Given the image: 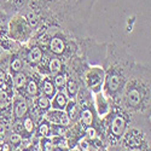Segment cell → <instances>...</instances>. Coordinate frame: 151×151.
Returning <instances> with one entry per match:
<instances>
[{
  "label": "cell",
  "mask_w": 151,
  "mask_h": 151,
  "mask_svg": "<svg viewBox=\"0 0 151 151\" xmlns=\"http://www.w3.org/2000/svg\"><path fill=\"white\" fill-rule=\"evenodd\" d=\"M92 96H93V105H94L98 119L99 120L104 119L110 112V110L112 108V103L104 96V93L102 91L96 92Z\"/></svg>",
  "instance_id": "obj_6"
},
{
  "label": "cell",
  "mask_w": 151,
  "mask_h": 151,
  "mask_svg": "<svg viewBox=\"0 0 151 151\" xmlns=\"http://www.w3.org/2000/svg\"><path fill=\"white\" fill-rule=\"evenodd\" d=\"M44 51L41 50V47L39 45H34L32 47H29L28 51L24 53V56L22 57L23 60H24V64L26 65H29V67H36L39 63L41 62L42 57H44Z\"/></svg>",
  "instance_id": "obj_9"
},
{
  "label": "cell",
  "mask_w": 151,
  "mask_h": 151,
  "mask_svg": "<svg viewBox=\"0 0 151 151\" xmlns=\"http://www.w3.org/2000/svg\"><path fill=\"white\" fill-rule=\"evenodd\" d=\"M151 80L150 64L135 63L128 80L114 105L120 106L131 115L150 116Z\"/></svg>",
  "instance_id": "obj_1"
},
{
  "label": "cell",
  "mask_w": 151,
  "mask_h": 151,
  "mask_svg": "<svg viewBox=\"0 0 151 151\" xmlns=\"http://www.w3.org/2000/svg\"><path fill=\"white\" fill-rule=\"evenodd\" d=\"M55 151H69V150H68V149H60V147H57V146H56Z\"/></svg>",
  "instance_id": "obj_25"
},
{
  "label": "cell",
  "mask_w": 151,
  "mask_h": 151,
  "mask_svg": "<svg viewBox=\"0 0 151 151\" xmlns=\"http://www.w3.org/2000/svg\"><path fill=\"white\" fill-rule=\"evenodd\" d=\"M6 140L9 142V144L12 146V149H14V151H15V150H17L21 146V144L23 142V138L18 133H16V132L10 129L7 132V134H6Z\"/></svg>",
  "instance_id": "obj_19"
},
{
  "label": "cell",
  "mask_w": 151,
  "mask_h": 151,
  "mask_svg": "<svg viewBox=\"0 0 151 151\" xmlns=\"http://www.w3.org/2000/svg\"><path fill=\"white\" fill-rule=\"evenodd\" d=\"M69 97L67 96V93L64 91H57L56 94L53 96V98L51 99V109H56V110H64L65 105L68 103Z\"/></svg>",
  "instance_id": "obj_18"
},
{
  "label": "cell",
  "mask_w": 151,
  "mask_h": 151,
  "mask_svg": "<svg viewBox=\"0 0 151 151\" xmlns=\"http://www.w3.org/2000/svg\"><path fill=\"white\" fill-rule=\"evenodd\" d=\"M105 78V71L100 65H88L82 74L81 83L92 94L102 91L103 82Z\"/></svg>",
  "instance_id": "obj_3"
},
{
  "label": "cell",
  "mask_w": 151,
  "mask_h": 151,
  "mask_svg": "<svg viewBox=\"0 0 151 151\" xmlns=\"http://www.w3.org/2000/svg\"><path fill=\"white\" fill-rule=\"evenodd\" d=\"M11 76H12V83H14L15 92L22 93L24 87H26V85H27L29 74L23 70V71H19L17 74H15V75H11Z\"/></svg>",
  "instance_id": "obj_15"
},
{
  "label": "cell",
  "mask_w": 151,
  "mask_h": 151,
  "mask_svg": "<svg viewBox=\"0 0 151 151\" xmlns=\"http://www.w3.org/2000/svg\"><path fill=\"white\" fill-rule=\"evenodd\" d=\"M44 119L47 120L51 124H56V126H65V127H69L71 124L70 120H69V117L65 114L64 110L50 109L48 111L45 112Z\"/></svg>",
  "instance_id": "obj_8"
},
{
  "label": "cell",
  "mask_w": 151,
  "mask_h": 151,
  "mask_svg": "<svg viewBox=\"0 0 151 151\" xmlns=\"http://www.w3.org/2000/svg\"><path fill=\"white\" fill-rule=\"evenodd\" d=\"M12 114H14V120H22L29 112V106L30 103L28 98L24 96L15 92L14 99H12Z\"/></svg>",
  "instance_id": "obj_5"
},
{
  "label": "cell",
  "mask_w": 151,
  "mask_h": 151,
  "mask_svg": "<svg viewBox=\"0 0 151 151\" xmlns=\"http://www.w3.org/2000/svg\"><path fill=\"white\" fill-rule=\"evenodd\" d=\"M64 111H65V114L68 115V117H69L71 124H74V123L78 122L80 108H79V104H78L76 97H75V98H69V99H68V103H67V105H65Z\"/></svg>",
  "instance_id": "obj_12"
},
{
  "label": "cell",
  "mask_w": 151,
  "mask_h": 151,
  "mask_svg": "<svg viewBox=\"0 0 151 151\" xmlns=\"http://www.w3.org/2000/svg\"><path fill=\"white\" fill-rule=\"evenodd\" d=\"M26 19H27V22H28V24L30 26L32 29H35V28L40 24V17L37 16L34 11H33V12H28Z\"/></svg>",
  "instance_id": "obj_22"
},
{
  "label": "cell",
  "mask_w": 151,
  "mask_h": 151,
  "mask_svg": "<svg viewBox=\"0 0 151 151\" xmlns=\"http://www.w3.org/2000/svg\"><path fill=\"white\" fill-rule=\"evenodd\" d=\"M14 3H15V5H16L17 9H21L24 5V0H14Z\"/></svg>",
  "instance_id": "obj_23"
},
{
  "label": "cell",
  "mask_w": 151,
  "mask_h": 151,
  "mask_svg": "<svg viewBox=\"0 0 151 151\" xmlns=\"http://www.w3.org/2000/svg\"><path fill=\"white\" fill-rule=\"evenodd\" d=\"M21 121H22V126H23V134H24L23 138L24 139H28V138L34 137L35 128H36V122L34 121V119L28 114Z\"/></svg>",
  "instance_id": "obj_16"
},
{
  "label": "cell",
  "mask_w": 151,
  "mask_h": 151,
  "mask_svg": "<svg viewBox=\"0 0 151 151\" xmlns=\"http://www.w3.org/2000/svg\"><path fill=\"white\" fill-rule=\"evenodd\" d=\"M135 63L134 57L124 47L116 42L106 45V55L102 65L105 71L102 92L112 105L120 97Z\"/></svg>",
  "instance_id": "obj_2"
},
{
  "label": "cell",
  "mask_w": 151,
  "mask_h": 151,
  "mask_svg": "<svg viewBox=\"0 0 151 151\" xmlns=\"http://www.w3.org/2000/svg\"><path fill=\"white\" fill-rule=\"evenodd\" d=\"M80 87H81L80 81L75 76H73V75L67 73V82H65V87H64V92L67 93V96L69 98H75L79 93Z\"/></svg>",
  "instance_id": "obj_13"
},
{
  "label": "cell",
  "mask_w": 151,
  "mask_h": 151,
  "mask_svg": "<svg viewBox=\"0 0 151 151\" xmlns=\"http://www.w3.org/2000/svg\"><path fill=\"white\" fill-rule=\"evenodd\" d=\"M33 29L28 24L26 17H16L10 22L9 26V36L14 41L26 42L30 39Z\"/></svg>",
  "instance_id": "obj_4"
},
{
  "label": "cell",
  "mask_w": 151,
  "mask_h": 151,
  "mask_svg": "<svg viewBox=\"0 0 151 151\" xmlns=\"http://www.w3.org/2000/svg\"><path fill=\"white\" fill-rule=\"evenodd\" d=\"M40 92H41V94H44L48 99L53 98V96L57 92V88H56V86L53 83L52 76H48V75H47V76L41 78V81H40Z\"/></svg>",
  "instance_id": "obj_11"
},
{
  "label": "cell",
  "mask_w": 151,
  "mask_h": 151,
  "mask_svg": "<svg viewBox=\"0 0 151 151\" xmlns=\"http://www.w3.org/2000/svg\"><path fill=\"white\" fill-rule=\"evenodd\" d=\"M52 80H53V83L56 86L57 91H64V87H65V82H67V73H65V69L63 70L62 73L55 75L52 76Z\"/></svg>",
  "instance_id": "obj_20"
},
{
  "label": "cell",
  "mask_w": 151,
  "mask_h": 151,
  "mask_svg": "<svg viewBox=\"0 0 151 151\" xmlns=\"http://www.w3.org/2000/svg\"><path fill=\"white\" fill-rule=\"evenodd\" d=\"M35 138H51L52 137V124L44 117L36 123V128L34 133Z\"/></svg>",
  "instance_id": "obj_14"
},
{
  "label": "cell",
  "mask_w": 151,
  "mask_h": 151,
  "mask_svg": "<svg viewBox=\"0 0 151 151\" xmlns=\"http://www.w3.org/2000/svg\"><path fill=\"white\" fill-rule=\"evenodd\" d=\"M39 143H40L42 151H55V149H56V145L52 142V138H48V137L39 138Z\"/></svg>",
  "instance_id": "obj_21"
},
{
  "label": "cell",
  "mask_w": 151,
  "mask_h": 151,
  "mask_svg": "<svg viewBox=\"0 0 151 151\" xmlns=\"http://www.w3.org/2000/svg\"><path fill=\"white\" fill-rule=\"evenodd\" d=\"M34 138V137H33ZM33 146V145H32ZM32 146L30 147H18L17 150H15V151H32Z\"/></svg>",
  "instance_id": "obj_24"
},
{
  "label": "cell",
  "mask_w": 151,
  "mask_h": 151,
  "mask_svg": "<svg viewBox=\"0 0 151 151\" xmlns=\"http://www.w3.org/2000/svg\"><path fill=\"white\" fill-rule=\"evenodd\" d=\"M40 81H41V75L39 73H36V74H32L29 75V78H28V81H27V85L26 87H24V90L22 93V96H28L30 99H34L36 98L37 96H39L41 92H40ZM18 93V92H17ZM27 98V97H26Z\"/></svg>",
  "instance_id": "obj_7"
},
{
  "label": "cell",
  "mask_w": 151,
  "mask_h": 151,
  "mask_svg": "<svg viewBox=\"0 0 151 151\" xmlns=\"http://www.w3.org/2000/svg\"><path fill=\"white\" fill-rule=\"evenodd\" d=\"M65 69V64L60 57L57 56H48L47 59V75L48 76H55V75L62 73Z\"/></svg>",
  "instance_id": "obj_10"
},
{
  "label": "cell",
  "mask_w": 151,
  "mask_h": 151,
  "mask_svg": "<svg viewBox=\"0 0 151 151\" xmlns=\"http://www.w3.org/2000/svg\"><path fill=\"white\" fill-rule=\"evenodd\" d=\"M24 67H26V64H24L23 58L19 55H17V53L12 55V57L9 60V64H7L10 75H15V74H17L19 71H23Z\"/></svg>",
  "instance_id": "obj_17"
}]
</instances>
